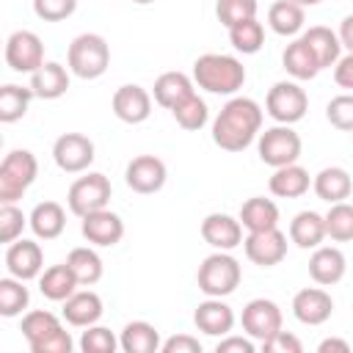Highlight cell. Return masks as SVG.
Instances as JSON below:
<instances>
[{
  "label": "cell",
  "mask_w": 353,
  "mask_h": 353,
  "mask_svg": "<svg viewBox=\"0 0 353 353\" xmlns=\"http://www.w3.org/2000/svg\"><path fill=\"white\" fill-rule=\"evenodd\" d=\"M256 8H259L256 0H218L215 3V17H218L221 25L232 28V25H237L243 19H254Z\"/></svg>",
  "instance_id": "cell-41"
},
{
  "label": "cell",
  "mask_w": 353,
  "mask_h": 353,
  "mask_svg": "<svg viewBox=\"0 0 353 353\" xmlns=\"http://www.w3.org/2000/svg\"><path fill=\"white\" fill-rule=\"evenodd\" d=\"M334 83L345 91H353V52L342 55L336 63H334Z\"/></svg>",
  "instance_id": "cell-49"
},
{
  "label": "cell",
  "mask_w": 353,
  "mask_h": 353,
  "mask_svg": "<svg viewBox=\"0 0 353 353\" xmlns=\"http://www.w3.org/2000/svg\"><path fill=\"white\" fill-rule=\"evenodd\" d=\"M270 193L279 196V199H301L303 193H309L312 188V176L303 165L298 163H290V165H281V168H273V176L268 182Z\"/></svg>",
  "instance_id": "cell-26"
},
{
  "label": "cell",
  "mask_w": 353,
  "mask_h": 353,
  "mask_svg": "<svg viewBox=\"0 0 353 353\" xmlns=\"http://www.w3.org/2000/svg\"><path fill=\"white\" fill-rule=\"evenodd\" d=\"M110 179L99 171H88L83 176H77L72 185H69V193H66V204H69V212H74L77 218L88 215V212H97V210H105L108 201H110Z\"/></svg>",
  "instance_id": "cell-8"
},
{
  "label": "cell",
  "mask_w": 353,
  "mask_h": 353,
  "mask_svg": "<svg viewBox=\"0 0 353 353\" xmlns=\"http://www.w3.org/2000/svg\"><path fill=\"white\" fill-rule=\"evenodd\" d=\"M66 66L80 80H97L110 66V44L99 33H80L66 50Z\"/></svg>",
  "instance_id": "cell-4"
},
{
  "label": "cell",
  "mask_w": 353,
  "mask_h": 353,
  "mask_svg": "<svg viewBox=\"0 0 353 353\" xmlns=\"http://www.w3.org/2000/svg\"><path fill=\"white\" fill-rule=\"evenodd\" d=\"M28 303H30V292L22 279H17L11 273L6 279H0V314L3 317L22 314L28 309Z\"/></svg>",
  "instance_id": "cell-38"
},
{
  "label": "cell",
  "mask_w": 353,
  "mask_h": 353,
  "mask_svg": "<svg viewBox=\"0 0 353 353\" xmlns=\"http://www.w3.org/2000/svg\"><path fill=\"white\" fill-rule=\"evenodd\" d=\"M6 270L22 281L39 279L44 270V251L36 240H14L6 248Z\"/></svg>",
  "instance_id": "cell-17"
},
{
  "label": "cell",
  "mask_w": 353,
  "mask_h": 353,
  "mask_svg": "<svg viewBox=\"0 0 353 353\" xmlns=\"http://www.w3.org/2000/svg\"><path fill=\"white\" fill-rule=\"evenodd\" d=\"M292 3H298V6H303V8H312V6H320L323 0H292Z\"/></svg>",
  "instance_id": "cell-52"
},
{
  "label": "cell",
  "mask_w": 353,
  "mask_h": 353,
  "mask_svg": "<svg viewBox=\"0 0 353 353\" xmlns=\"http://www.w3.org/2000/svg\"><path fill=\"white\" fill-rule=\"evenodd\" d=\"M160 350L163 353H201V342L190 334H176V336L163 339Z\"/></svg>",
  "instance_id": "cell-47"
},
{
  "label": "cell",
  "mask_w": 353,
  "mask_h": 353,
  "mask_svg": "<svg viewBox=\"0 0 353 353\" xmlns=\"http://www.w3.org/2000/svg\"><path fill=\"white\" fill-rule=\"evenodd\" d=\"M193 323H196V328H199L201 334L221 339V336L232 334V328H234V312H232V306H229L226 301H221V298H207V301H201V303L196 306Z\"/></svg>",
  "instance_id": "cell-20"
},
{
  "label": "cell",
  "mask_w": 353,
  "mask_h": 353,
  "mask_svg": "<svg viewBox=\"0 0 353 353\" xmlns=\"http://www.w3.org/2000/svg\"><path fill=\"white\" fill-rule=\"evenodd\" d=\"M77 287H80V281H77V276L72 273V268H69L66 262L50 265V268L41 270V276H39V290H41V295H44L47 301H55V303H63Z\"/></svg>",
  "instance_id": "cell-29"
},
{
  "label": "cell",
  "mask_w": 353,
  "mask_h": 353,
  "mask_svg": "<svg viewBox=\"0 0 353 353\" xmlns=\"http://www.w3.org/2000/svg\"><path fill=\"white\" fill-rule=\"evenodd\" d=\"M30 91L39 99H58L69 91V69L58 61H44L30 74Z\"/></svg>",
  "instance_id": "cell-23"
},
{
  "label": "cell",
  "mask_w": 353,
  "mask_h": 353,
  "mask_svg": "<svg viewBox=\"0 0 353 353\" xmlns=\"http://www.w3.org/2000/svg\"><path fill=\"white\" fill-rule=\"evenodd\" d=\"M243 251L254 265L273 268L287 256V234L279 226L265 232H248L243 240Z\"/></svg>",
  "instance_id": "cell-14"
},
{
  "label": "cell",
  "mask_w": 353,
  "mask_h": 353,
  "mask_svg": "<svg viewBox=\"0 0 353 353\" xmlns=\"http://www.w3.org/2000/svg\"><path fill=\"white\" fill-rule=\"evenodd\" d=\"M102 298L94 290H74L63 301V320L74 328H88L102 317Z\"/></svg>",
  "instance_id": "cell-22"
},
{
  "label": "cell",
  "mask_w": 353,
  "mask_h": 353,
  "mask_svg": "<svg viewBox=\"0 0 353 353\" xmlns=\"http://www.w3.org/2000/svg\"><path fill=\"white\" fill-rule=\"evenodd\" d=\"M171 116H174V121H176L182 130L196 132V130H201V127L207 124L210 108H207V102H204L199 94H193V97H188L185 102H179V105L171 110Z\"/></svg>",
  "instance_id": "cell-40"
},
{
  "label": "cell",
  "mask_w": 353,
  "mask_h": 353,
  "mask_svg": "<svg viewBox=\"0 0 353 353\" xmlns=\"http://www.w3.org/2000/svg\"><path fill=\"white\" fill-rule=\"evenodd\" d=\"M226 30H229L232 47H234L237 52H243V55H254V52H259L262 44H265V28H262V22H259L256 17H254V19H243V22H237V25L226 28Z\"/></svg>",
  "instance_id": "cell-37"
},
{
  "label": "cell",
  "mask_w": 353,
  "mask_h": 353,
  "mask_svg": "<svg viewBox=\"0 0 353 353\" xmlns=\"http://www.w3.org/2000/svg\"><path fill=\"white\" fill-rule=\"evenodd\" d=\"M215 350H218V353H254L256 347H254V339H251L248 334H245V336H232V334H226V336L218 339Z\"/></svg>",
  "instance_id": "cell-48"
},
{
  "label": "cell",
  "mask_w": 353,
  "mask_h": 353,
  "mask_svg": "<svg viewBox=\"0 0 353 353\" xmlns=\"http://www.w3.org/2000/svg\"><path fill=\"white\" fill-rule=\"evenodd\" d=\"M312 190H314L317 199H323V201H328V204H336V201L350 199V193H353V179H350V174H347L342 165H328V168H323V171L314 174Z\"/></svg>",
  "instance_id": "cell-25"
},
{
  "label": "cell",
  "mask_w": 353,
  "mask_h": 353,
  "mask_svg": "<svg viewBox=\"0 0 353 353\" xmlns=\"http://www.w3.org/2000/svg\"><path fill=\"white\" fill-rule=\"evenodd\" d=\"M30 99H33V91L30 85H17V83H6L0 88V121L3 124H14L19 121L28 108H30Z\"/></svg>",
  "instance_id": "cell-36"
},
{
  "label": "cell",
  "mask_w": 353,
  "mask_h": 353,
  "mask_svg": "<svg viewBox=\"0 0 353 353\" xmlns=\"http://www.w3.org/2000/svg\"><path fill=\"white\" fill-rule=\"evenodd\" d=\"M347 259L336 245H317L314 254L309 256V276L320 287H331L345 279Z\"/></svg>",
  "instance_id": "cell-21"
},
{
  "label": "cell",
  "mask_w": 353,
  "mask_h": 353,
  "mask_svg": "<svg viewBox=\"0 0 353 353\" xmlns=\"http://www.w3.org/2000/svg\"><path fill=\"white\" fill-rule=\"evenodd\" d=\"M303 22H306L303 6H298L292 0H276L268 8V25L279 36H295V33H301L303 30Z\"/></svg>",
  "instance_id": "cell-34"
},
{
  "label": "cell",
  "mask_w": 353,
  "mask_h": 353,
  "mask_svg": "<svg viewBox=\"0 0 353 353\" xmlns=\"http://www.w3.org/2000/svg\"><path fill=\"white\" fill-rule=\"evenodd\" d=\"M325 237L334 243H350L353 240V204L336 201L325 212Z\"/></svg>",
  "instance_id": "cell-39"
},
{
  "label": "cell",
  "mask_w": 353,
  "mask_h": 353,
  "mask_svg": "<svg viewBox=\"0 0 353 353\" xmlns=\"http://www.w3.org/2000/svg\"><path fill=\"white\" fill-rule=\"evenodd\" d=\"M290 240L309 251V248H317L323 240H325V215L314 212V210H303L298 212L292 221H290Z\"/></svg>",
  "instance_id": "cell-28"
},
{
  "label": "cell",
  "mask_w": 353,
  "mask_h": 353,
  "mask_svg": "<svg viewBox=\"0 0 353 353\" xmlns=\"http://www.w3.org/2000/svg\"><path fill=\"white\" fill-rule=\"evenodd\" d=\"M336 36H339L342 47H345L347 52H353V14L342 17V22H339V30H336Z\"/></svg>",
  "instance_id": "cell-50"
},
{
  "label": "cell",
  "mask_w": 353,
  "mask_h": 353,
  "mask_svg": "<svg viewBox=\"0 0 353 353\" xmlns=\"http://www.w3.org/2000/svg\"><path fill=\"white\" fill-rule=\"evenodd\" d=\"M66 265H69L72 273L77 276L80 287H91V284H97V281L102 279V270H105L102 256H99L91 245H77V248H72L69 256H66Z\"/></svg>",
  "instance_id": "cell-35"
},
{
  "label": "cell",
  "mask_w": 353,
  "mask_h": 353,
  "mask_svg": "<svg viewBox=\"0 0 353 353\" xmlns=\"http://www.w3.org/2000/svg\"><path fill=\"white\" fill-rule=\"evenodd\" d=\"M22 336L33 353H72L74 342L61 325L58 314L47 309H33L22 317Z\"/></svg>",
  "instance_id": "cell-3"
},
{
  "label": "cell",
  "mask_w": 353,
  "mask_h": 353,
  "mask_svg": "<svg viewBox=\"0 0 353 353\" xmlns=\"http://www.w3.org/2000/svg\"><path fill=\"white\" fill-rule=\"evenodd\" d=\"M317 353H350V345L345 339H336V336H328L317 345Z\"/></svg>",
  "instance_id": "cell-51"
},
{
  "label": "cell",
  "mask_w": 353,
  "mask_h": 353,
  "mask_svg": "<svg viewBox=\"0 0 353 353\" xmlns=\"http://www.w3.org/2000/svg\"><path fill=\"white\" fill-rule=\"evenodd\" d=\"M80 221H83L80 223L83 237L91 245H97V248H113L124 237V221H121V215H116L108 207L105 210H97V212H88Z\"/></svg>",
  "instance_id": "cell-15"
},
{
  "label": "cell",
  "mask_w": 353,
  "mask_h": 353,
  "mask_svg": "<svg viewBox=\"0 0 353 353\" xmlns=\"http://www.w3.org/2000/svg\"><path fill=\"white\" fill-rule=\"evenodd\" d=\"M30 226L25 212L17 204H0V243L11 245L14 240L22 237V229Z\"/></svg>",
  "instance_id": "cell-42"
},
{
  "label": "cell",
  "mask_w": 353,
  "mask_h": 353,
  "mask_svg": "<svg viewBox=\"0 0 353 353\" xmlns=\"http://www.w3.org/2000/svg\"><path fill=\"white\" fill-rule=\"evenodd\" d=\"M243 268L229 251H215L204 256L196 273V284L207 298H226L240 287Z\"/></svg>",
  "instance_id": "cell-5"
},
{
  "label": "cell",
  "mask_w": 353,
  "mask_h": 353,
  "mask_svg": "<svg viewBox=\"0 0 353 353\" xmlns=\"http://www.w3.org/2000/svg\"><path fill=\"white\" fill-rule=\"evenodd\" d=\"M132 3H138V6H149V3H154V0H132Z\"/></svg>",
  "instance_id": "cell-53"
},
{
  "label": "cell",
  "mask_w": 353,
  "mask_h": 353,
  "mask_svg": "<svg viewBox=\"0 0 353 353\" xmlns=\"http://www.w3.org/2000/svg\"><path fill=\"white\" fill-rule=\"evenodd\" d=\"M39 176V160L28 149H14L0 163V204H17Z\"/></svg>",
  "instance_id": "cell-6"
},
{
  "label": "cell",
  "mask_w": 353,
  "mask_h": 353,
  "mask_svg": "<svg viewBox=\"0 0 353 353\" xmlns=\"http://www.w3.org/2000/svg\"><path fill=\"white\" fill-rule=\"evenodd\" d=\"M193 83L204 88L207 94H223L232 97L245 83V66L234 55L223 52H204L193 61Z\"/></svg>",
  "instance_id": "cell-2"
},
{
  "label": "cell",
  "mask_w": 353,
  "mask_h": 353,
  "mask_svg": "<svg viewBox=\"0 0 353 353\" xmlns=\"http://www.w3.org/2000/svg\"><path fill=\"white\" fill-rule=\"evenodd\" d=\"M237 218H240L243 229H248V232L276 229L279 226V207H276V201H270L265 196H251L243 201Z\"/></svg>",
  "instance_id": "cell-31"
},
{
  "label": "cell",
  "mask_w": 353,
  "mask_h": 353,
  "mask_svg": "<svg viewBox=\"0 0 353 353\" xmlns=\"http://www.w3.org/2000/svg\"><path fill=\"white\" fill-rule=\"evenodd\" d=\"M28 221H30V229L39 240H55L66 229V210L58 201H39L30 210Z\"/></svg>",
  "instance_id": "cell-27"
},
{
  "label": "cell",
  "mask_w": 353,
  "mask_h": 353,
  "mask_svg": "<svg viewBox=\"0 0 353 353\" xmlns=\"http://www.w3.org/2000/svg\"><path fill=\"white\" fill-rule=\"evenodd\" d=\"M77 11V0H33V14L44 22H63Z\"/></svg>",
  "instance_id": "cell-45"
},
{
  "label": "cell",
  "mask_w": 353,
  "mask_h": 353,
  "mask_svg": "<svg viewBox=\"0 0 353 353\" xmlns=\"http://www.w3.org/2000/svg\"><path fill=\"white\" fill-rule=\"evenodd\" d=\"M160 345H163V339H160L157 328L146 320H132L119 334V347L124 353H154V350H160Z\"/></svg>",
  "instance_id": "cell-32"
},
{
  "label": "cell",
  "mask_w": 353,
  "mask_h": 353,
  "mask_svg": "<svg viewBox=\"0 0 353 353\" xmlns=\"http://www.w3.org/2000/svg\"><path fill=\"white\" fill-rule=\"evenodd\" d=\"M168 179V168L160 157L154 154H138L127 163L124 168V182L130 190L141 193V196H149V193H157Z\"/></svg>",
  "instance_id": "cell-12"
},
{
  "label": "cell",
  "mask_w": 353,
  "mask_h": 353,
  "mask_svg": "<svg viewBox=\"0 0 353 353\" xmlns=\"http://www.w3.org/2000/svg\"><path fill=\"white\" fill-rule=\"evenodd\" d=\"M281 63H284L287 74L295 77V80H312L320 72V63H317L314 52L309 50V44L303 41V36L301 39H292L287 44V50L281 55Z\"/></svg>",
  "instance_id": "cell-33"
},
{
  "label": "cell",
  "mask_w": 353,
  "mask_h": 353,
  "mask_svg": "<svg viewBox=\"0 0 353 353\" xmlns=\"http://www.w3.org/2000/svg\"><path fill=\"white\" fill-rule=\"evenodd\" d=\"M262 350L265 353H301L303 350V345H301V339L295 336V334H290V331H276L270 339H265L262 342Z\"/></svg>",
  "instance_id": "cell-46"
},
{
  "label": "cell",
  "mask_w": 353,
  "mask_h": 353,
  "mask_svg": "<svg viewBox=\"0 0 353 353\" xmlns=\"http://www.w3.org/2000/svg\"><path fill=\"white\" fill-rule=\"evenodd\" d=\"M301 135L292 130V124H276V127H268L265 132H259L256 138V152H259V160L270 168H281V165H290V163H298L301 157Z\"/></svg>",
  "instance_id": "cell-7"
},
{
  "label": "cell",
  "mask_w": 353,
  "mask_h": 353,
  "mask_svg": "<svg viewBox=\"0 0 353 353\" xmlns=\"http://www.w3.org/2000/svg\"><path fill=\"white\" fill-rule=\"evenodd\" d=\"M262 132V108L251 97H232L212 121V141L223 152L248 149Z\"/></svg>",
  "instance_id": "cell-1"
},
{
  "label": "cell",
  "mask_w": 353,
  "mask_h": 353,
  "mask_svg": "<svg viewBox=\"0 0 353 353\" xmlns=\"http://www.w3.org/2000/svg\"><path fill=\"white\" fill-rule=\"evenodd\" d=\"M240 323H243V331L256 339L259 345L265 339H270L276 331H281V323H284V314L279 309L276 301L270 298H254L243 306V314H240Z\"/></svg>",
  "instance_id": "cell-11"
},
{
  "label": "cell",
  "mask_w": 353,
  "mask_h": 353,
  "mask_svg": "<svg viewBox=\"0 0 353 353\" xmlns=\"http://www.w3.org/2000/svg\"><path fill=\"white\" fill-rule=\"evenodd\" d=\"M201 237L215 251H232V248L243 245V240H245L240 218H232L226 212H210L201 221Z\"/></svg>",
  "instance_id": "cell-18"
},
{
  "label": "cell",
  "mask_w": 353,
  "mask_h": 353,
  "mask_svg": "<svg viewBox=\"0 0 353 353\" xmlns=\"http://www.w3.org/2000/svg\"><path fill=\"white\" fill-rule=\"evenodd\" d=\"M303 41L309 44V50L314 52L320 69H331L339 58H342V41L339 36L325 28V25H312L309 30H303Z\"/></svg>",
  "instance_id": "cell-30"
},
{
  "label": "cell",
  "mask_w": 353,
  "mask_h": 353,
  "mask_svg": "<svg viewBox=\"0 0 353 353\" xmlns=\"http://www.w3.org/2000/svg\"><path fill=\"white\" fill-rule=\"evenodd\" d=\"M292 314L303 325H323L334 314V298L323 287H303L292 298Z\"/></svg>",
  "instance_id": "cell-19"
},
{
  "label": "cell",
  "mask_w": 353,
  "mask_h": 353,
  "mask_svg": "<svg viewBox=\"0 0 353 353\" xmlns=\"http://www.w3.org/2000/svg\"><path fill=\"white\" fill-rule=\"evenodd\" d=\"M193 94H196V83L185 72H163L154 80V88H152L154 102L160 108H165V110H174L179 102H185Z\"/></svg>",
  "instance_id": "cell-24"
},
{
  "label": "cell",
  "mask_w": 353,
  "mask_h": 353,
  "mask_svg": "<svg viewBox=\"0 0 353 353\" xmlns=\"http://www.w3.org/2000/svg\"><path fill=\"white\" fill-rule=\"evenodd\" d=\"M265 110L276 124H295L309 110V97L295 80H279L265 97Z\"/></svg>",
  "instance_id": "cell-9"
},
{
  "label": "cell",
  "mask_w": 353,
  "mask_h": 353,
  "mask_svg": "<svg viewBox=\"0 0 353 353\" xmlns=\"http://www.w3.org/2000/svg\"><path fill=\"white\" fill-rule=\"evenodd\" d=\"M110 105H113L116 119L124 121V124H143L152 116V94L143 85H135V83L119 85Z\"/></svg>",
  "instance_id": "cell-16"
},
{
  "label": "cell",
  "mask_w": 353,
  "mask_h": 353,
  "mask_svg": "<svg viewBox=\"0 0 353 353\" xmlns=\"http://www.w3.org/2000/svg\"><path fill=\"white\" fill-rule=\"evenodd\" d=\"M94 157H97L94 141L88 135H83V132H63L52 143V160L66 174H83V171H88V165L94 163Z\"/></svg>",
  "instance_id": "cell-10"
},
{
  "label": "cell",
  "mask_w": 353,
  "mask_h": 353,
  "mask_svg": "<svg viewBox=\"0 0 353 353\" xmlns=\"http://www.w3.org/2000/svg\"><path fill=\"white\" fill-rule=\"evenodd\" d=\"M6 63L14 72L33 74L44 63V44L33 30H14L6 41Z\"/></svg>",
  "instance_id": "cell-13"
},
{
  "label": "cell",
  "mask_w": 353,
  "mask_h": 353,
  "mask_svg": "<svg viewBox=\"0 0 353 353\" xmlns=\"http://www.w3.org/2000/svg\"><path fill=\"white\" fill-rule=\"evenodd\" d=\"M325 119L342 132H353V94H339L325 105Z\"/></svg>",
  "instance_id": "cell-44"
},
{
  "label": "cell",
  "mask_w": 353,
  "mask_h": 353,
  "mask_svg": "<svg viewBox=\"0 0 353 353\" xmlns=\"http://www.w3.org/2000/svg\"><path fill=\"white\" fill-rule=\"evenodd\" d=\"M119 347V339H116V334L110 331V328H105V325H88L85 331H83V336H80V350L83 353H113Z\"/></svg>",
  "instance_id": "cell-43"
}]
</instances>
